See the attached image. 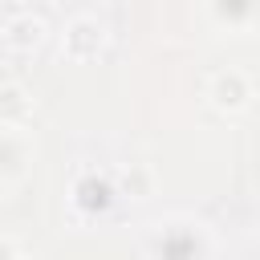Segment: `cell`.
I'll return each instance as SVG.
<instances>
[{
	"label": "cell",
	"mask_w": 260,
	"mask_h": 260,
	"mask_svg": "<svg viewBox=\"0 0 260 260\" xmlns=\"http://www.w3.org/2000/svg\"><path fill=\"white\" fill-rule=\"evenodd\" d=\"M45 20L37 16V12H28V8H16L4 24H0V45H4V53H12V57H24V53H32L41 41H45Z\"/></svg>",
	"instance_id": "cell-2"
},
{
	"label": "cell",
	"mask_w": 260,
	"mask_h": 260,
	"mask_svg": "<svg viewBox=\"0 0 260 260\" xmlns=\"http://www.w3.org/2000/svg\"><path fill=\"white\" fill-rule=\"evenodd\" d=\"M28 118H32V93L24 85H16V81L0 85V126L4 130H16Z\"/></svg>",
	"instance_id": "cell-4"
},
{
	"label": "cell",
	"mask_w": 260,
	"mask_h": 260,
	"mask_svg": "<svg viewBox=\"0 0 260 260\" xmlns=\"http://www.w3.org/2000/svg\"><path fill=\"white\" fill-rule=\"evenodd\" d=\"M16 260H41V256H28V252H20V256H16Z\"/></svg>",
	"instance_id": "cell-6"
},
{
	"label": "cell",
	"mask_w": 260,
	"mask_h": 260,
	"mask_svg": "<svg viewBox=\"0 0 260 260\" xmlns=\"http://www.w3.org/2000/svg\"><path fill=\"white\" fill-rule=\"evenodd\" d=\"M211 102L219 106V110H244L248 102H252V81H248V73H240V69H223V73H215L211 77Z\"/></svg>",
	"instance_id": "cell-3"
},
{
	"label": "cell",
	"mask_w": 260,
	"mask_h": 260,
	"mask_svg": "<svg viewBox=\"0 0 260 260\" xmlns=\"http://www.w3.org/2000/svg\"><path fill=\"white\" fill-rule=\"evenodd\" d=\"M20 252H16V244L12 240H0V260H16Z\"/></svg>",
	"instance_id": "cell-5"
},
{
	"label": "cell",
	"mask_w": 260,
	"mask_h": 260,
	"mask_svg": "<svg viewBox=\"0 0 260 260\" xmlns=\"http://www.w3.org/2000/svg\"><path fill=\"white\" fill-rule=\"evenodd\" d=\"M106 45V24L93 16V12H73L61 28V53L73 57V61H85V57H98V49Z\"/></svg>",
	"instance_id": "cell-1"
}]
</instances>
